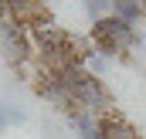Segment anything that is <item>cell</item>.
<instances>
[{"mask_svg":"<svg viewBox=\"0 0 146 139\" xmlns=\"http://www.w3.org/2000/svg\"><path fill=\"white\" fill-rule=\"evenodd\" d=\"M75 99L82 102V109H85V112H95V115H106V112H112V109H115V105H112V92L106 88V81H102L99 75H92V71L82 78V85H78Z\"/></svg>","mask_w":146,"mask_h":139,"instance_id":"7a4b0ae2","label":"cell"},{"mask_svg":"<svg viewBox=\"0 0 146 139\" xmlns=\"http://www.w3.org/2000/svg\"><path fill=\"white\" fill-rule=\"evenodd\" d=\"M72 126H75V132H78V139H106L102 115H95V112H82V115H75Z\"/></svg>","mask_w":146,"mask_h":139,"instance_id":"3957f363","label":"cell"},{"mask_svg":"<svg viewBox=\"0 0 146 139\" xmlns=\"http://www.w3.org/2000/svg\"><path fill=\"white\" fill-rule=\"evenodd\" d=\"M85 68L92 71V75H99V71H106V68H109V58H106V54H95V51H92V54L85 58Z\"/></svg>","mask_w":146,"mask_h":139,"instance_id":"52a82bcc","label":"cell"},{"mask_svg":"<svg viewBox=\"0 0 146 139\" xmlns=\"http://www.w3.org/2000/svg\"><path fill=\"white\" fill-rule=\"evenodd\" d=\"M0 112H3V119H7V126H10V122H14V126H21V122L27 119V115H24L21 109H0Z\"/></svg>","mask_w":146,"mask_h":139,"instance_id":"ba28073f","label":"cell"},{"mask_svg":"<svg viewBox=\"0 0 146 139\" xmlns=\"http://www.w3.org/2000/svg\"><path fill=\"white\" fill-rule=\"evenodd\" d=\"M136 3H139V10H143V17H146V0H136Z\"/></svg>","mask_w":146,"mask_h":139,"instance_id":"9c48e42d","label":"cell"},{"mask_svg":"<svg viewBox=\"0 0 146 139\" xmlns=\"http://www.w3.org/2000/svg\"><path fill=\"white\" fill-rule=\"evenodd\" d=\"M136 41H139V34H136V27L129 24V21H119L115 14H109V17H99L95 24H92V48L99 51V54H119L122 61L129 58V51L136 48Z\"/></svg>","mask_w":146,"mask_h":139,"instance_id":"6da1fadb","label":"cell"},{"mask_svg":"<svg viewBox=\"0 0 146 139\" xmlns=\"http://www.w3.org/2000/svg\"><path fill=\"white\" fill-rule=\"evenodd\" d=\"M102 126H106V139H143L122 115H119V112H115V109L102 115Z\"/></svg>","mask_w":146,"mask_h":139,"instance_id":"277c9868","label":"cell"},{"mask_svg":"<svg viewBox=\"0 0 146 139\" xmlns=\"http://www.w3.org/2000/svg\"><path fill=\"white\" fill-rule=\"evenodd\" d=\"M112 14H115L119 21H129V24L143 21V10H139L136 0H112Z\"/></svg>","mask_w":146,"mask_h":139,"instance_id":"5b68a950","label":"cell"},{"mask_svg":"<svg viewBox=\"0 0 146 139\" xmlns=\"http://www.w3.org/2000/svg\"><path fill=\"white\" fill-rule=\"evenodd\" d=\"M0 129H7V119H3V112H0Z\"/></svg>","mask_w":146,"mask_h":139,"instance_id":"30bf717a","label":"cell"},{"mask_svg":"<svg viewBox=\"0 0 146 139\" xmlns=\"http://www.w3.org/2000/svg\"><path fill=\"white\" fill-rule=\"evenodd\" d=\"M85 3V10L99 21V17H109V10H112V0H82Z\"/></svg>","mask_w":146,"mask_h":139,"instance_id":"8992f818","label":"cell"}]
</instances>
